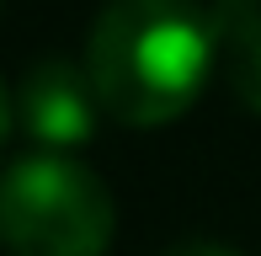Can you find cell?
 <instances>
[{
  "label": "cell",
  "mask_w": 261,
  "mask_h": 256,
  "mask_svg": "<svg viewBox=\"0 0 261 256\" xmlns=\"http://www.w3.org/2000/svg\"><path fill=\"white\" fill-rule=\"evenodd\" d=\"M213 27L187 0H112L86 48V75L128 128H160L181 118L208 80Z\"/></svg>",
  "instance_id": "cell-1"
},
{
  "label": "cell",
  "mask_w": 261,
  "mask_h": 256,
  "mask_svg": "<svg viewBox=\"0 0 261 256\" xmlns=\"http://www.w3.org/2000/svg\"><path fill=\"white\" fill-rule=\"evenodd\" d=\"M112 197L69 155H27L6 171L0 229L11 256H101L112 246Z\"/></svg>",
  "instance_id": "cell-2"
},
{
  "label": "cell",
  "mask_w": 261,
  "mask_h": 256,
  "mask_svg": "<svg viewBox=\"0 0 261 256\" xmlns=\"http://www.w3.org/2000/svg\"><path fill=\"white\" fill-rule=\"evenodd\" d=\"M96 107H101V96L91 86V75H80L64 59H38L11 96L16 128L32 134L38 144H59V149L86 144L96 134Z\"/></svg>",
  "instance_id": "cell-3"
},
{
  "label": "cell",
  "mask_w": 261,
  "mask_h": 256,
  "mask_svg": "<svg viewBox=\"0 0 261 256\" xmlns=\"http://www.w3.org/2000/svg\"><path fill=\"white\" fill-rule=\"evenodd\" d=\"M208 27L229 91L261 112V0H213Z\"/></svg>",
  "instance_id": "cell-4"
},
{
  "label": "cell",
  "mask_w": 261,
  "mask_h": 256,
  "mask_svg": "<svg viewBox=\"0 0 261 256\" xmlns=\"http://www.w3.org/2000/svg\"><path fill=\"white\" fill-rule=\"evenodd\" d=\"M171 256H240V251L219 246V240H187V246H176Z\"/></svg>",
  "instance_id": "cell-5"
}]
</instances>
